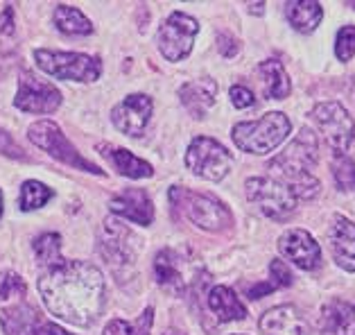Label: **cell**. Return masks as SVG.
<instances>
[{
	"mask_svg": "<svg viewBox=\"0 0 355 335\" xmlns=\"http://www.w3.org/2000/svg\"><path fill=\"white\" fill-rule=\"evenodd\" d=\"M37 288L48 313L71 326L91 329L105 313V274L89 261H59L41 274Z\"/></svg>",
	"mask_w": 355,
	"mask_h": 335,
	"instance_id": "1",
	"label": "cell"
},
{
	"mask_svg": "<svg viewBox=\"0 0 355 335\" xmlns=\"http://www.w3.org/2000/svg\"><path fill=\"white\" fill-rule=\"evenodd\" d=\"M319 159V143L313 130H303L279 157L270 163V175L290 188L299 202H310L322 193V184L313 175Z\"/></svg>",
	"mask_w": 355,
	"mask_h": 335,
	"instance_id": "2",
	"label": "cell"
},
{
	"mask_svg": "<svg viewBox=\"0 0 355 335\" xmlns=\"http://www.w3.org/2000/svg\"><path fill=\"white\" fill-rule=\"evenodd\" d=\"M168 197H170V206L175 209V213L184 216L188 222H193V225L202 231L220 234V231H227L233 225L231 209L215 195L172 186L168 191Z\"/></svg>",
	"mask_w": 355,
	"mask_h": 335,
	"instance_id": "3",
	"label": "cell"
},
{
	"mask_svg": "<svg viewBox=\"0 0 355 335\" xmlns=\"http://www.w3.org/2000/svg\"><path fill=\"white\" fill-rule=\"evenodd\" d=\"M292 132L290 118L283 111H270L258 120H245L231 130V141L238 145V150L254 154V157H265V154L281 148L285 139Z\"/></svg>",
	"mask_w": 355,
	"mask_h": 335,
	"instance_id": "4",
	"label": "cell"
},
{
	"mask_svg": "<svg viewBox=\"0 0 355 335\" xmlns=\"http://www.w3.org/2000/svg\"><path fill=\"white\" fill-rule=\"evenodd\" d=\"M34 64L41 73L66 82H98L102 75V59L86 53H66V50H34Z\"/></svg>",
	"mask_w": 355,
	"mask_h": 335,
	"instance_id": "5",
	"label": "cell"
},
{
	"mask_svg": "<svg viewBox=\"0 0 355 335\" xmlns=\"http://www.w3.org/2000/svg\"><path fill=\"white\" fill-rule=\"evenodd\" d=\"M28 139L37 145L39 150L50 154L55 161L64 163V166L77 168V170H82V173H89L95 177H105V170L91 163L86 157H82V154L75 150V145L66 139L62 127L53 123V120H37L34 125H30Z\"/></svg>",
	"mask_w": 355,
	"mask_h": 335,
	"instance_id": "6",
	"label": "cell"
},
{
	"mask_svg": "<svg viewBox=\"0 0 355 335\" xmlns=\"http://www.w3.org/2000/svg\"><path fill=\"white\" fill-rule=\"evenodd\" d=\"M313 120L319 134L324 136V141L331 145L335 154H346L355 139V123L353 116L349 114L342 102L337 100H326L319 102L308 114Z\"/></svg>",
	"mask_w": 355,
	"mask_h": 335,
	"instance_id": "7",
	"label": "cell"
},
{
	"mask_svg": "<svg viewBox=\"0 0 355 335\" xmlns=\"http://www.w3.org/2000/svg\"><path fill=\"white\" fill-rule=\"evenodd\" d=\"M231 152L211 136H195L186 150V168L209 182H222L231 173Z\"/></svg>",
	"mask_w": 355,
	"mask_h": 335,
	"instance_id": "8",
	"label": "cell"
},
{
	"mask_svg": "<svg viewBox=\"0 0 355 335\" xmlns=\"http://www.w3.org/2000/svg\"><path fill=\"white\" fill-rule=\"evenodd\" d=\"M199 32V21L186 12H172L163 19L157 32V48L168 62H184L193 53L195 37Z\"/></svg>",
	"mask_w": 355,
	"mask_h": 335,
	"instance_id": "9",
	"label": "cell"
},
{
	"mask_svg": "<svg viewBox=\"0 0 355 335\" xmlns=\"http://www.w3.org/2000/svg\"><path fill=\"white\" fill-rule=\"evenodd\" d=\"M245 193L251 204H256L267 218L276 222L288 220L299 206V200L288 186L274 177H251L245 184Z\"/></svg>",
	"mask_w": 355,
	"mask_h": 335,
	"instance_id": "10",
	"label": "cell"
},
{
	"mask_svg": "<svg viewBox=\"0 0 355 335\" xmlns=\"http://www.w3.org/2000/svg\"><path fill=\"white\" fill-rule=\"evenodd\" d=\"M0 326L5 335H73L64 326L43 320V315L25 299L10 302L0 308Z\"/></svg>",
	"mask_w": 355,
	"mask_h": 335,
	"instance_id": "11",
	"label": "cell"
},
{
	"mask_svg": "<svg viewBox=\"0 0 355 335\" xmlns=\"http://www.w3.org/2000/svg\"><path fill=\"white\" fill-rule=\"evenodd\" d=\"M154 114V100L147 93H132L111 109V123L129 139H141Z\"/></svg>",
	"mask_w": 355,
	"mask_h": 335,
	"instance_id": "12",
	"label": "cell"
},
{
	"mask_svg": "<svg viewBox=\"0 0 355 335\" xmlns=\"http://www.w3.org/2000/svg\"><path fill=\"white\" fill-rule=\"evenodd\" d=\"M64 96L55 84L43 82L30 73L23 75L19 91L14 96V107L25 114H55L62 107Z\"/></svg>",
	"mask_w": 355,
	"mask_h": 335,
	"instance_id": "13",
	"label": "cell"
},
{
	"mask_svg": "<svg viewBox=\"0 0 355 335\" xmlns=\"http://www.w3.org/2000/svg\"><path fill=\"white\" fill-rule=\"evenodd\" d=\"M279 252L285 261L297 265L303 272H315L317 268H322V247L306 229L285 231L279 238Z\"/></svg>",
	"mask_w": 355,
	"mask_h": 335,
	"instance_id": "14",
	"label": "cell"
},
{
	"mask_svg": "<svg viewBox=\"0 0 355 335\" xmlns=\"http://www.w3.org/2000/svg\"><path fill=\"white\" fill-rule=\"evenodd\" d=\"M109 211L116 218H123L127 222H134L138 227H150L154 222V202L143 188H125L118 195L109 200Z\"/></svg>",
	"mask_w": 355,
	"mask_h": 335,
	"instance_id": "15",
	"label": "cell"
},
{
	"mask_svg": "<svg viewBox=\"0 0 355 335\" xmlns=\"http://www.w3.org/2000/svg\"><path fill=\"white\" fill-rule=\"evenodd\" d=\"M134 234L123 225H118L114 220L105 222V234L100 238V252L111 268L123 270L127 265H132L136 259V249H134Z\"/></svg>",
	"mask_w": 355,
	"mask_h": 335,
	"instance_id": "16",
	"label": "cell"
},
{
	"mask_svg": "<svg viewBox=\"0 0 355 335\" xmlns=\"http://www.w3.org/2000/svg\"><path fill=\"white\" fill-rule=\"evenodd\" d=\"M258 331L263 335H310V322L297 306L281 304L267 308L258 320Z\"/></svg>",
	"mask_w": 355,
	"mask_h": 335,
	"instance_id": "17",
	"label": "cell"
},
{
	"mask_svg": "<svg viewBox=\"0 0 355 335\" xmlns=\"http://www.w3.org/2000/svg\"><path fill=\"white\" fill-rule=\"evenodd\" d=\"M328 245H331L337 268L344 272H355V222L346 216H335Z\"/></svg>",
	"mask_w": 355,
	"mask_h": 335,
	"instance_id": "18",
	"label": "cell"
},
{
	"mask_svg": "<svg viewBox=\"0 0 355 335\" xmlns=\"http://www.w3.org/2000/svg\"><path fill=\"white\" fill-rule=\"evenodd\" d=\"M179 100L193 118H204L218 100V82L213 77H197L193 82H186L179 89Z\"/></svg>",
	"mask_w": 355,
	"mask_h": 335,
	"instance_id": "19",
	"label": "cell"
},
{
	"mask_svg": "<svg viewBox=\"0 0 355 335\" xmlns=\"http://www.w3.org/2000/svg\"><path fill=\"white\" fill-rule=\"evenodd\" d=\"M98 152L114 166L118 175H123L127 179H147L154 175L152 163L136 157L134 152H129L125 148H114V145L102 143V145H98Z\"/></svg>",
	"mask_w": 355,
	"mask_h": 335,
	"instance_id": "20",
	"label": "cell"
},
{
	"mask_svg": "<svg viewBox=\"0 0 355 335\" xmlns=\"http://www.w3.org/2000/svg\"><path fill=\"white\" fill-rule=\"evenodd\" d=\"M285 19L294 32L313 34L324 21V7L317 0H290L285 3Z\"/></svg>",
	"mask_w": 355,
	"mask_h": 335,
	"instance_id": "21",
	"label": "cell"
},
{
	"mask_svg": "<svg viewBox=\"0 0 355 335\" xmlns=\"http://www.w3.org/2000/svg\"><path fill=\"white\" fill-rule=\"evenodd\" d=\"M322 335H355V304L342 299L326 304L322 313Z\"/></svg>",
	"mask_w": 355,
	"mask_h": 335,
	"instance_id": "22",
	"label": "cell"
},
{
	"mask_svg": "<svg viewBox=\"0 0 355 335\" xmlns=\"http://www.w3.org/2000/svg\"><path fill=\"white\" fill-rule=\"evenodd\" d=\"M154 279L163 288L172 292V295H184L186 290V281L184 274L179 270V256L172 249H161V252L154 256Z\"/></svg>",
	"mask_w": 355,
	"mask_h": 335,
	"instance_id": "23",
	"label": "cell"
},
{
	"mask_svg": "<svg viewBox=\"0 0 355 335\" xmlns=\"http://www.w3.org/2000/svg\"><path fill=\"white\" fill-rule=\"evenodd\" d=\"M209 308L220 322H240L247 317V308L236 290L229 286H215L209 292Z\"/></svg>",
	"mask_w": 355,
	"mask_h": 335,
	"instance_id": "24",
	"label": "cell"
},
{
	"mask_svg": "<svg viewBox=\"0 0 355 335\" xmlns=\"http://www.w3.org/2000/svg\"><path fill=\"white\" fill-rule=\"evenodd\" d=\"M258 75H261L265 96L270 100H285L292 93V82L290 75L285 71V66L281 64V59H265V62L258 66Z\"/></svg>",
	"mask_w": 355,
	"mask_h": 335,
	"instance_id": "25",
	"label": "cell"
},
{
	"mask_svg": "<svg viewBox=\"0 0 355 335\" xmlns=\"http://www.w3.org/2000/svg\"><path fill=\"white\" fill-rule=\"evenodd\" d=\"M53 21L57 30L62 34H68V37H89V34H93V23L86 19L84 12L71 5H57Z\"/></svg>",
	"mask_w": 355,
	"mask_h": 335,
	"instance_id": "26",
	"label": "cell"
},
{
	"mask_svg": "<svg viewBox=\"0 0 355 335\" xmlns=\"http://www.w3.org/2000/svg\"><path fill=\"white\" fill-rule=\"evenodd\" d=\"M292 283H294V274L288 268V263H285L283 259H274L270 263V279H267L265 283H254V286L247 290V297L249 299H261V297L272 295V292H276V290L290 288Z\"/></svg>",
	"mask_w": 355,
	"mask_h": 335,
	"instance_id": "27",
	"label": "cell"
},
{
	"mask_svg": "<svg viewBox=\"0 0 355 335\" xmlns=\"http://www.w3.org/2000/svg\"><path fill=\"white\" fill-rule=\"evenodd\" d=\"M53 188L46 186L37 179H28V182L21 184V195H19V209L23 213H32L43 209L50 200H53Z\"/></svg>",
	"mask_w": 355,
	"mask_h": 335,
	"instance_id": "28",
	"label": "cell"
},
{
	"mask_svg": "<svg viewBox=\"0 0 355 335\" xmlns=\"http://www.w3.org/2000/svg\"><path fill=\"white\" fill-rule=\"evenodd\" d=\"M152 324H154V308L147 306L134 322L111 320L105 326V333L102 335H152Z\"/></svg>",
	"mask_w": 355,
	"mask_h": 335,
	"instance_id": "29",
	"label": "cell"
},
{
	"mask_svg": "<svg viewBox=\"0 0 355 335\" xmlns=\"http://www.w3.org/2000/svg\"><path fill=\"white\" fill-rule=\"evenodd\" d=\"M32 249L37 254V261L43 268H53L62 259V236L55 234V231H48V234H41L32 240Z\"/></svg>",
	"mask_w": 355,
	"mask_h": 335,
	"instance_id": "30",
	"label": "cell"
},
{
	"mask_svg": "<svg viewBox=\"0 0 355 335\" xmlns=\"http://www.w3.org/2000/svg\"><path fill=\"white\" fill-rule=\"evenodd\" d=\"M331 170H333L335 184L340 191L344 193L355 191V161L353 159H349L346 154H335Z\"/></svg>",
	"mask_w": 355,
	"mask_h": 335,
	"instance_id": "31",
	"label": "cell"
},
{
	"mask_svg": "<svg viewBox=\"0 0 355 335\" xmlns=\"http://www.w3.org/2000/svg\"><path fill=\"white\" fill-rule=\"evenodd\" d=\"M335 59L342 64H349L355 57V25H342L335 34V46H333Z\"/></svg>",
	"mask_w": 355,
	"mask_h": 335,
	"instance_id": "32",
	"label": "cell"
},
{
	"mask_svg": "<svg viewBox=\"0 0 355 335\" xmlns=\"http://www.w3.org/2000/svg\"><path fill=\"white\" fill-rule=\"evenodd\" d=\"M25 297H28V286H25V281L16 272H7L3 281H0V302L10 304V302H19V299H25Z\"/></svg>",
	"mask_w": 355,
	"mask_h": 335,
	"instance_id": "33",
	"label": "cell"
},
{
	"mask_svg": "<svg viewBox=\"0 0 355 335\" xmlns=\"http://www.w3.org/2000/svg\"><path fill=\"white\" fill-rule=\"evenodd\" d=\"M0 154L7 157V159H14V161H30V157L25 154V150L14 141V136L10 132H5V130H0Z\"/></svg>",
	"mask_w": 355,
	"mask_h": 335,
	"instance_id": "34",
	"label": "cell"
},
{
	"mask_svg": "<svg viewBox=\"0 0 355 335\" xmlns=\"http://www.w3.org/2000/svg\"><path fill=\"white\" fill-rule=\"evenodd\" d=\"M229 98H231V105L236 109H251L256 105V96L254 91L242 87V84H233V87L229 89Z\"/></svg>",
	"mask_w": 355,
	"mask_h": 335,
	"instance_id": "35",
	"label": "cell"
},
{
	"mask_svg": "<svg viewBox=\"0 0 355 335\" xmlns=\"http://www.w3.org/2000/svg\"><path fill=\"white\" fill-rule=\"evenodd\" d=\"M218 48H220V55H222V57L233 59V57L238 55L240 44L231 37V34H224V32H222L220 37H218Z\"/></svg>",
	"mask_w": 355,
	"mask_h": 335,
	"instance_id": "36",
	"label": "cell"
},
{
	"mask_svg": "<svg viewBox=\"0 0 355 335\" xmlns=\"http://www.w3.org/2000/svg\"><path fill=\"white\" fill-rule=\"evenodd\" d=\"M14 32H16L14 10L12 7H5V10L0 12V34H5V37H14Z\"/></svg>",
	"mask_w": 355,
	"mask_h": 335,
	"instance_id": "37",
	"label": "cell"
},
{
	"mask_svg": "<svg viewBox=\"0 0 355 335\" xmlns=\"http://www.w3.org/2000/svg\"><path fill=\"white\" fill-rule=\"evenodd\" d=\"M249 14H263L265 12V3H258V5H249L247 7Z\"/></svg>",
	"mask_w": 355,
	"mask_h": 335,
	"instance_id": "38",
	"label": "cell"
},
{
	"mask_svg": "<svg viewBox=\"0 0 355 335\" xmlns=\"http://www.w3.org/2000/svg\"><path fill=\"white\" fill-rule=\"evenodd\" d=\"M3 211H5V202H3V191H0V218H3Z\"/></svg>",
	"mask_w": 355,
	"mask_h": 335,
	"instance_id": "39",
	"label": "cell"
},
{
	"mask_svg": "<svg viewBox=\"0 0 355 335\" xmlns=\"http://www.w3.org/2000/svg\"><path fill=\"white\" fill-rule=\"evenodd\" d=\"M236 335H238V333H236Z\"/></svg>",
	"mask_w": 355,
	"mask_h": 335,
	"instance_id": "40",
	"label": "cell"
}]
</instances>
